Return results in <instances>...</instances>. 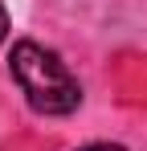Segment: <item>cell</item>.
Instances as JSON below:
<instances>
[{
	"instance_id": "1",
	"label": "cell",
	"mask_w": 147,
	"mask_h": 151,
	"mask_svg": "<svg viewBox=\"0 0 147 151\" xmlns=\"http://www.w3.org/2000/svg\"><path fill=\"white\" fill-rule=\"evenodd\" d=\"M8 74L21 86L29 110L45 114V119H66L82 106V82L74 70L61 61L57 49H45L41 41L21 37L8 49Z\"/></svg>"
},
{
	"instance_id": "2",
	"label": "cell",
	"mask_w": 147,
	"mask_h": 151,
	"mask_svg": "<svg viewBox=\"0 0 147 151\" xmlns=\"http://www.w3.org/2000/svg\"><path fill=\"white\" fill-rule=\"evenodd\" d=\"M78 151H127V147H119V143H86V147H78Z\"/></svg>"
},
{
	"instance_id": "3",
	"label": "cell",
	"mask_w": 147,
	"mask_h": 151,
	"mask_svg": "<svg viewBox=\"0 0 147 151\" xmlns=\"http://www.w3.org/2000/svg\"><path fill=\"white\" fill-rule=\"evenodd\" d=\"M8 29H12V21H8V8H4V4H0V41H4V37H8Z\"/></svg>"
}]
</instances>
